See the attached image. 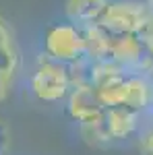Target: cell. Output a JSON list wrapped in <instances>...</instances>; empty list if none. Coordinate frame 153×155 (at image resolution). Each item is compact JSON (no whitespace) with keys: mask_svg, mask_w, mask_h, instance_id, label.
<instances>
[{"mask_svg":"<svg viewBox=\"0 0 153 155\" xmlns=\"http://www.w3.org/2000/svg\"><path fill=\"white\" fill-rule=\"evenodd\" d=\"M17 68V52L12 46H2L0 48V72L12 77V72Z\"/></svg>","mask_w":153,"mask_h":155,"instance_id":"52a82bcc","label":"cell"},{"mask_svg":"<svg viewBox=\"0 0 153 155\" xmlns=\"http://www.w3.org/2000/svg\"><path fill=\"white\" fill-rule=\"evenodd\" d=\"M71 85L68 72L62 64L56 62H42L37 66L35 74L31 79V89L44 101H58L66 95V89Z\"/></svg>","mask_w":153,"mask_h":155,"instance_id":"3957f363","label":"cell"},{"mask_svg":"<svg viewBox=\"0 0 153 155\" xmlns=\"http://www.w3.org/2000/svg\"><path fill=\"white\" fill-rule=\"evenodd\" d=\"M8 87H11V77L0 72V101H4L8 95Z\"/></svg>","mask_w":153,"mask_h":155,"instance_id":"9c48e42d","label":"cell"},{"mask_svg":"<svg viewBox=\"0 0 153 155\" xmlns=\"http://www.w3.org/2000/svg\"><path fill=\"white\" fill-rule=\"evenodd\" d=\"M97 91L106 107H128L135 112H139L147 104V97H149L147 85L141 79L124 77L120 68L112 64L106 66L97 83Z\"/></svg>","mask_w":153,"mask_h":155,"instance_id":"6da1fadb","label":"cell"},{"mask_svg":"<svg viewBox=\"0 0 153 155\" xmlns=\"http://www.w3.org/2000/svg\"><path fill=\"white\" fill-rule=\"evenodd\" d=\"M104 120H106V126L112 134V139H124L135 130L137 112L128 110V107H108Z\"/></svg>","mask_w":153,"mask_h":155,"instance_id":"8992f818","label":"cell"},{"mask_svg":"<svg viewBox=\"0 0 153 155\" xmlns=\"http://www.w3.org/2000/svg\"><path fill=\"white\" fill-rule=\"evenodd\" d=\"M11 141H12V132H11V124L6 120L0 118V155H6L11 149Z\"/></svg>","mask_w":153,"mask_h":155,"instance_id":"ba28073f","label":"cell"},{"mask_svg":"<svg viewBox=\"0 0 153 155\" xmlns=\"http://www.w3.org/2000/svg\"><path fill=\"white\" fill-rule=\"evenodd\" d=\"M2 46H12V41H11V33H8L4 21L0 19V48H2Z\"/></svg>","mask_w":153,"mask_h":155,"instance_id":"30bf717a","label":"cell"},{"mask_svg":"<svg viewBox=\"0 0 153 155\" xmlns=\"http://www.w3.org/2000/svg\"><path fill=\"white\" fill-rule=\"evenodd\" d=\"M46 50L52 58L64 60V62H72L89 52L87 39L71 25L52 27L46 35Z\"/></svg>","mask_w":153,"mask_h":155,"instance_id":"7a4b0ae2","label":"cell"},{"mask_svg":"<svg viewBox=\"0 0 153 155\" xmlns=\"http://www.w3.org/2000/svg\"><path fill=\"white\" fill-rule=\"evenodd\" d=\"M106 104L101 101L97 87H75L68 99V112L81 124L95 122L106 114Z\"/></svg>","mask_w":153,"mask_h":155,"instance_id":"277c9868","label":"cell"},{"mask_svg":"<svg viewBox=\"0 0 153 155\" xmlns=\"http://www.w3.org/2000/svg\"><path fill=\"white\" fill-rule=\"evenodd\" d=\"M108 6H110L108 0H68L66 2V15L72 23H81L89 27L104 17Z\"/></svg>","mask_w":153,"mask_h":155,"instance_id":"5b68a950","label":"cell"},{"mask_svg":"<svg viewBox=\"0 0 153 155\" xmlns=\"http://www.w3.org/2000/svg\"><path fill=\"white\" fill-rule=\"evenodd\" d=\"M141 151H143V155H153V130L145 137V141L141 143Z\"/></svg>","mask_w":153,"mask_h":155,"instance_id":"8fae6325","label":"cell"},{"mask_svg":"<svg viewBox=\"0 0 153 155\" xmlns=\"http://www.w3.org/2000/svg\"><path fill=\"white\" fill-rule=\"evenodd\" d=\"M147 11H149V15L153 17V0H147Z\"/></svg>","mask_w":153,"mask_h":155,"instance_id":"7c38bea8","label":"cell"}]
</instances>
